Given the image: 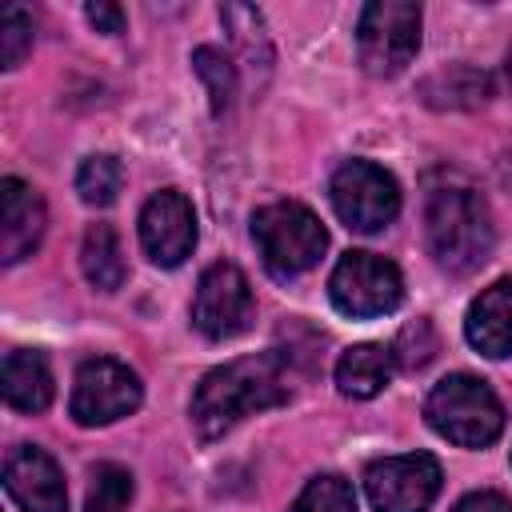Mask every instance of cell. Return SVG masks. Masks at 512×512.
Returning a JSON list of instances; mask_svg holds the SVG:
<instances>
[{
  "label": "cell",
  "mask_w": 512,
  "mask_h": 512,
  "mask_svg": "<svg viewBox=\"0 0 512 512\" xmlns=\"http://www.w3.org/2000/svg\"><path fill=\"white\" fill-rule=\"evenodd\" d=\"M288 400V384H284V368L276 352H260V356H240L228 360L220 368H212L196 392H192V428L200 440H216L224 436L232 424H240L252 412L276 408Z\"/></svg>",
  "instance_id": "cell-1"
},
{
  "label": "cell",
  "mask_w": 512,
  "mask_h": 512,
  "mask_svg": "<svg viewBox=\"0 0 512 512\" xmlns=\"http://www.w3.org/2000/svg\"><path fill=\"white\" fill-rule=\"evenodd\" d=\"M424 240L440 272L472 276L480 264H488L496 244V228L484 196L460 184L436 188L424 208Z\"/></svg>",
  "instance_id": "cell-2"
},
{
  "label": "cell",
  "mask_w": 512,
  "mask_h": 512,
  "mask_svg": "<svg viewBox=\"0 0 512 512\" xmlns=\"http://www.w3.org/2000/svg\"><path fill=\"white\" fill-rule=\"evenodd\" d=\"M424 416L444 440H452L460 448H484L504 432V408H500L496 392L480 376H468V372L444 376L428 392Z\"/></svg>",
  "instance_id": "cell-3"
},
{
  "label": "cell",
  "mask_w": 512,
  "mask_h": 512,
  "mask_svg": "<svg viewBox=\"0 0 512 512\" xmlns=\"http://www.w3.org/2000/svg\"><path fill=\"white\" fill-rule=\"evenodd\" d=\"M252 240L260 248L264 268L276 280H292L300 272H308L312 264H320L324 248H328V232L316 220L312 208L296 204V200H276L264 204L252 216Z\"/></svg>",
  "instance_id": "cell-4"
},
{
  "label": "cell",
  "mask_w": 512,
  "mask_h": 512,
  "mask_svg": "<svg viewBox=\"0 0 512 512\" xmlns=\"http://www.w3.org/2000/svg\"><path fill=\"white\" fill-rule=\"evenodd\" d=\"M420 48V8L408 0H376L360 12L356 52L368 76H396Z\"/></svg>",
  "instance_id": "cell-5"
},
{
  "label": "cell",
  "mask_w": 512,
  "mask_h": 512,
  "mask_svg": "<svg viewBox=\"0 0 512 512\" xmlns=\"http://www.w3.org/2000/svg\"><path fill=\"white\" fill-rule=\"evenodd\" d=\"M328 296L344 316H384L404 300L400 268L376 252H344L328 276Z\"/></svg>",
  "instance_id": "cell-6"
},
{
  "label": "cell",
  "mask_w": 512,
  "mask_h": 512,
  "mask_svg": "<svg viewBox=\"0 0 512 512\" xmlns=\"http://www.w3.org/2000/svg\"><path fill=\"white\" fill-rule=\"evenodd\" d=\"M140 376L112 360V356H92L76 368V380H72V400H68V412L76 424L84 428H100V424H112L128 412L140 408Z\"/></svg>",
  "instance_id": "cell-7"
},
{
  "label": "cell",
  "mask_w": 512,
  "mask_h": 512,
  "mask_svg": "<svg viewBox=\"0 0 512 512\" xmlns=\"http://www.w3.org/2000/svg\"><path fill=\"white\" fill-rule=\"evenodd\" d=\"M328 196H332L336 216L352 232H380L400 212V188H396V180L380 164H372V160H348V164H340L336 176H332V184H328Z\"/></svg>",
  "instance_id": "cell-8"
},
{
  "label": "cell",
  "mask_w": 512,
  "mask_h": 512,
  "mask_svg": "<svg viewBox=\"0 0 512 512\" xmlns=\"http://www.w3.org/2000/svg\"><path fill=\"white\" fill-rule=\"evenodd\" d=\"M252 316H256V304H252L248 276L224 260L204 268L192 296V324L208 340H232L252 324Z\"/></svg>",
  "instance_id": "cell-9"
},
{
  "label": "cell",
  "mask_w": 512,
  "mask_h": 512,
  "mask_svg": "<svg viewBox=\"0 0 512 512\" xmlns=\"http://www.w3.org/2000/svg\"><path fill=\"white\" fill-rule=\"evenodd\" d=\"M364 488L376 512H428L440 492V464L428 452L388 456L364 472Z\"/></svg>",
  "instance_id": "cell-10"
},
{
  "label": "cell",
  "mask_w": 512,
  "mask_h": 512,
  "mask_svg": "<svg viewBox=\"0 0 512 512\" xmlns=\"http://www.w3.org/2000/svg\"><path fill=\"white\" fill-rule=\"evenodd\" d=\"M140 244H144L148 260L160 264V268H176L192 256V248H196V212H192L184 192L164 188L144 204Z\"/></svg>",
  "instance_id": "cell-11"
},
{
  "label": "cell",
  "mask_w": 512,
  "mask_h": 512,
  "mask_svg": "<svg viewBox=\"0 0 512 512\" xmlns=\"http://www.w3.org/2000/svg\"><path fill=\"white\" fill-rule=\"evenodd\" d=\"M4 488L16 500L20 512H68L64 472L36 444H16L8 452V460H4Z\"/></svg>",
  "instance_id": "cell-12"
},
{
  "label": "cell",
  "mask_w": 512,
  "mask_h": 512,
  "mask_svg": "<svg viewBox=\"0 0 512 512\" xmlns=\"http://www.w3.org/2000/svg\"><path fill=\"white\" fill-rule=\"evenodd\" d=\"M44 224H48V212L36 188L8 176L0 184V260L20 264L24 256H32L44 236Z\"/></svg>",
  "instance_id": "cell-13"
},
{
  "label": "cell",
  "mask_w": 512,
  "mask_h": 512,
  "mask_svg": "<svg viewBox=\"0 0 512 512\" xmlns=\"http://www.w3.org/2000/svg\"><path fill=\"white\" fill-rule=\"evenodd\" d=\"M464 336L480 356H492V360L512 356V276L496 280L472 300L464 316Z\"/></svg>",
  "instance_id": "cell-14"
},
{
  "label": "cell",
  "mask_w": 512,
  "mask_h": 512,
  "mask_svg": "<svg viewBox=\"0 0 512 512\" xmlns=\"http://www.w3.org/2000/svg\"><path fill=\"white\" fill-rule=\"evenodd\" d=\"M4 400L16 412H44L52 404V368L40 352L16 348L4 356Z\"/></svg>",
  "instance_id": "cell-15"
},
{
  "label": "cell",
  "mask_w": 512,
  "mask_h": 512,
  "mask_svg": "<svg viewBox=\"0 0 512 512\" xmlns=\"http://www.w3.org/2000/svg\"><path fill=\"white\" fill-rule=\"evenodd\" d=\"M392 364H396L392 348H384V344H352L336 360V388L344 396H352V400H368L388 384Z\"/></svg>",
  "instance_id": "cell-16"
},
{
  "label": "cell",
  "mask_w": 512,
  "mask_h": 512,
  "mask_svg": "<svg viewBox=\"0 0 512 512\" xmlns=\"http://www.w3.org/2000/svg\"><path fill=\"white\" fill-rule=\"evenodd\" d=\"M80 268L88 284L100 292H116L124 284V252H120V236L112 224H88L80 240Z\"/></svg>",
  "instance_id": "cell-17"
},
{
  "label": "cell",
  "mask_w": 512,
  "mask_h": 512,
  "mask_svg": "<svg viewBox=\"0 0 512 512\" xmlns=\"http://www.w3.org/2000/svg\"><path fill=\"white\" fill-rule=\"evenodd\" d=\"M488 96H492V80L472 64H452L424 80V100L436 108H476Z\"/></svg>",
  "instance_id": "cell-18"
},
{
  "label": "cell",
  "mask_w": 512,
  "mask_h": 512,
  "mask_svg": "<svg viewBox=\"0 0 512 512\" xmlns=\"http://www.w3.org/2000/svg\"><path fill=\"white\" fill-rule=\"evenodd\" d=\"M220 20H224L232 44L240 48L244 64H248L252 72H256V68L268 72V68H272V40H268L264 16H260L256 8H248V4H224V8H220Z\"/></svg>",
  "instance_id": "cell-19"
},
{
  "label": "cell",
  "mask_w": 512,
  "mask_h": 512,
  "mask_svg": "<svg viewBox=\"0 0 512 512\" xmlns=\"http://www.w3.org/2000/svg\"><path fill=\"white\" fill-rule=\"evenodd\" d=\"M120 184H124V168H120V160L108 156V152L88 156V160L80 164V172H76V192H80V200L92 204V208L112 204V200L120 196Z\"/></svg>",
  "instance_id": "cell-20"
},
{
  "label": "cell",
  "mask_w": 512,
  "mask_h": 512,
  "mask_svg": "<svg viewBox=\"0 0 512 512\" xmlns=\"http://www.w3.org/2000/svg\"><path fill=\"white\" fill-rule=\"evenodd\" d=\"M192 68H196V76H200L204 88H208L212 112L224 116V112L232 108V96H236V64H232L220 48H196V52H192Z\"/></svg>",
  "instance_id": "cell-21"
},
{
  "label": "cell",
  "mask_w": 512,
  "mask_h": 512,
  "mask_svg": "<svg viewBox=\"0 0 512 512\" xmlns=\"http://www.w3.org/2000/svg\"><path fill=\"white\" fill-rule=\"evenodd\" d=\"M132 504V472L120 464H96L84 512H128Z\"/></svg>",
  "instance_id": "cell-22"
},
{
  "label": "cell",
  "mask_w": 512,
  "mask_h": 512,
  "mask_svg": "<svg viewBox=\"0 0 512 512\" xmlns=\"http://www.w3.org/2000/svg\"><path fill=\"white\" fill-rule=\"evenodd\" d=\"M288 512H356V496L352 484L340 476H316L304 484V492L296 496V504Z\"/></svg>",
  "instance_id": "cell-23"
},
{
  "label": "cell",
  "mask_w": 512,
  "mask_h": 512,
  "mask_svg": "<svg viewBox=\"0 0 512 512\" xmlns=\"http://www.w3.org/2000/svg\"><path fill=\"white\" fill-rule=\"evenodd\" d=\"M32 36H36L32 16H28L20 4H8V8L0 12V64H4V68H16V64L28 56Z\"/></svg>",
  "instance_id": "cell-24"
},
{
  "label": "cell",
  "mask_w": 512,
  "mask_h": 512,
  "mask_svg": "<svg viewBox=\"0 0 512 512\" xmlns=\"http://www.w3.org/2000/svg\"><path fill=\"white\" fill-rule=\"evenodd\" d=\"M432 352H436V332H432L428 320H412L408 328H400V336L392 344V360L400 368H408V372L412 368H424L432 360Z\"/></svg>",
  "instance_id": "cell-25"
},
{
  "label": "cell",
  "mask_w": 512,
  "mask_h": 512,
  "mask_svg": "<svg viewBox=\"0 0 512 512\" xmlns=\"http://www.w3.org/2000/svg\"><path fill=\"white\" fill-rule=\"evenodd\" d=\"M84 16L96 24V32H124V8H120V4L96 0V4L84 8Z\"/></svg>",
  "instance_id": "cell-26"
},
{
  "label": "cell",
  "mask_w": 512,
  "mask_h": 512,
  "mask_svg": "<svg viewBox=\"0 0 512 512\" xmlns=\"http://www.w3.org/2000/svg\"><path fill=\"white\" fill-rule=\"evenodd\" d=\"M452 512H512V504H508L500 492H472V496H464Z\"/></svg>",
  "instance_id": "cell-27"
},
{
  "label": "cell",
  "mask_w": 512,
  "mask_h": 512,
  "mask_svg": "<svg viewBox=\"0 0 512 512\" xmlns=\"http://www.w3.org/2000/svg\"><path fill=\"white\" fill-rule=\"evenodd\" d=\"M508 80H512V48H508Z\"/></svg>",
  "instance_id": "cell-28"
}]
</instances>
